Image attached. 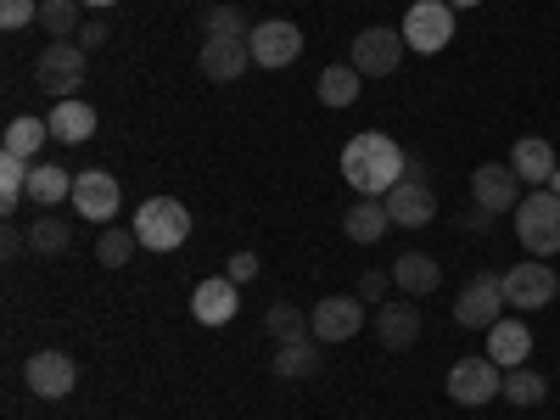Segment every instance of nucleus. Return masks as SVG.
<instances>
[{
	"instance_id": "f257e3e1",
	"label": "nucleus",
	"mask_w": 560,
	"mask_h": 420,
	"mask_svg": "<svg viewBox=\"0 0 560 420\" xmlns=\"http://www.w3.org/2000/svg\"><path fill=\"white\" fill-rule=\"evenodd\" d=\"M342 174H348V185L359 197H387L393 185L409 174V158H404V147L393 135L364 129V135H353L342 147Z\"/></svg>"
},
{
	"instance_id": "cd10ccee",
	"label": "nucleus",
	"mask_w": 560,
	"mask_h": 420,
	"mask_svg": "<svg viewBox=\"0 0 560 420\" xmlns=\"http://www.w3.org/2000/svg\"><path fill=\"white\" fill-rule=\"evenodd\" d=\"M28 174H34L28 158L0 152V213H18V208L28 202Z\"/></svg>"
},
{
	"instance_id": "f8f14e48",
	"label": "nucleus",
	"mask_w": 560,
	"mask_h": 420,
	"mask_svg": "<svg viewBox=\"0 0 560 420\" xmlns=\"http://www.w3.org/2000/svg\"><path fill=\"white\" fill-rule=\"evenodd\" d=\"M471 197L482 213H516L522 208V174L510 163H482L471 174Z\"/></svg>"
},
{
	"instance_id": "2f4dec72",
	"label": "nucleus",
	"mask_w": 560,
	"mask_h": 420,
	"mask_svg": "<svg viewBox=\"0 0 560 420\" xmlns=\"http://www.w3.org/2000/svg\"><path fill=\"white\" fill-rule=\"evenodd\" d=\"M79 7H84V0H39V28L57 34V39L79 34V28H84V23H79Z\"/></svg>"
},
{
	"instance_id": "9d476101",
	"label": "nucleus",
	"mask_w": 560,
	"mask_h": 420,
	"mask_svg": "<svg viewBox=\"0 0 560 420\" xmlns=\"http://www.w3.org/2000/svg\"><path fill=\"white\" fill-rule=\"evenodd\" d=\"M504 308H510V303H504V280L482 269V275L471 280V287L459 292V303H454V319L465 325V331H493V325L504 319Z\"/></svg>"
},
{
	"instance_id": "423d86ee",
	"label": "nucleus",
	"mask_w": 560,
	"mask_h": 420,
	"mask_svg": "<svg viewBox=\"0 0 560 420\" xmlns=\"http://www.w3.org/2000/svg\"><path fill=\"white\" fill-rule=\"evenodd\" d=\"M499 280H504V303H510V308H522V314L549 308L555 292H560V275H555L544 258H522L516 269H504Z\"/></svg>"
},
{
	"instance_id": "412c9836",
	"label": "nucleus",
	"mask_w": 560,
	"mask_h": 420,
	"mask_svg": "<svg viewBox=\"0 0 560 420\" xmlns=\"http://www.w3.org/2000/svg\"><path fill=\"white\" fill-rule=\"evenodd\" d=\"M393 287H398L404 298H432V292L443 287V264H438L432 253H404V258L393 264Z\"/></svg>"
},
{
	"instance_id": "20e7f679",
	"label": "nucleus",
	"mask_w": 560,
	"mask_h": 420,
	"mask_svg": "<svg viewBox=\"0 0 560 420\" xmlns=\"http://www.w3.org/2000/svg\"><path fill=\"white\" fill-rule=\"evenodd\" d=\"M135 236H140L147 253H174V247H185V236H191V213H185V202H174V197H152L135 213Z\"/></svg>"
},
{
	"instance_id": "2eb2a0df",
	"label": "nucleus",
	"mask_w": 560,
	"mask_h": 420,
	"mask_svg": "<svg viewBox=\"0 0 560 420\" xmlns=\"http://www.w3.org/2000/svg\"><path fill=\"white\" fill-rule=\"evenodd\" d=\"M387 213H393V224H404V230H420V224H432L438 219V197H432V185L427 179H415V174H404L393 191H387Z\"/></svg>"
},
{
	"instance_id": "f704fd0d",
	"label": "nucleus",
	"mask_w": 560,
	"mask_h": 420,
	"mask_svg": "<svg viewBox=\"0 0 560 420\" xmlns=\"http://www.w3.org/2000/svg\"><path fill=\"white\" fill-rule=\"evenodd\" d=\"M28 23H39V0H0V28L7 34H18Z\"/></svg>"
},
{
	"instance_id": "72a5a7b5",
	"label": "nucleus",
	"mask_w": 560,
	"mask_h": 420,
	"mask_svg": "<svg viewBox=\"0 0 560 420\" xmlns=\"http://www.w3.org/2000/svg\"><path fill=\"white\" fill-rule=\"evenodd\" d=\"M202 28L208 34H219V39H247L253 28H247V18L236 12V7H213L208 18H202Z\"/></svg>"
},
{
	"instance_id": "b1692460",
	"label": "nucleus",
	"mask_w": 560,
	"mask_h": 420,
	"mask_svg": "<svg viewBox=\"0 0 560 420\" xmlns=\"http://www.w3.org/2000/svg\"><path fill=\"white\" fill-rule=\"evenodd\" d=\"M45 124H51V140H62V147H84V140L96 135V107H84L73 96V102H57Z\"/></svg>"
},
{
	"instance_id": "ea45409f",
	"label": "nucleus",
	"mask_w": 560,
	"mask_h": 420,
	"mask_svg": "<svg viewBox=\"0 0 560 420\" xmlns=\"http://www.w3.org/2000/svg\"><path fill=\"white\" fill-rule=\"evenodd\" d=\"M448 7H454V12H459V7H482V0H448Z\"/></svg>"
},
{
	"instance_id": "c756f323",
	"label": "nucleus",
	"mask_w": 560,
	"mask_h": 420,
	"mask_svg": "<svg viewBox=\"0 0 560 420\" xmlns=\"http://www.w3.org/2000/svg\"><path fill=\"white\" fill-rule=\"evenodd\" d=\"M264 331L275 337V348H280V342H303V337H314V319H308L298 303H275V308L264 314Z\"/></svg>"
},
{
	"instance_id": "6e6552de",
	"label": "nucleus",
	"mask_w": 560,
	"mask_h": 420,
	"mask_svg": "<svg viewBox=\"0 0 560 420\" xmlns=\"http://www.w3.org/2000/svg\"><path fill=\"white\" fill-rule=\"evenodd\" d=\"M23 382H28L34 398L57 404V398H68V393L79 387V364H73V353H62V348H39V353H28V364H23Z\"/></svg>"
},
{
	"instance_id": "ddd939ff",
	"label": "nucleus",
	"mask_w": 560,
	"mask_h": 420,
	"mask_svg": "<svg viewBox=\"0 0 560 420\" xmlns=\"http://www.w3.org/2000/svg\"><path fill=\"white\" fill-rule=\"evenodd\" d=\"M118 179L107 174V168H84L79 179H73V213L79 219H90V224H113V213H118Z\"/></svg>"
},
{
	"instance_id": "473e14b6",
	"label": "nucleus",
	"mask_w": 560,
	"mask_h": 420,
	"mask_svg": "<svg viewBox=\"0 0 560 420\" xmlns=\"http://www.w3.org/2000/svg\"><path fill=\"white\" fill-rule=\"evenodd\" d=\"M504 398H510V404H522V409H533V404L549 398V382L538 376V370L522 364V370H510V376H504Z\"/></svg>"
},
{
	"instance_id": "0eeeda50",
	"label": "nucleus",
	"mask_w": 560,
	"mask_h": 420,
	"mask_svg": "<svg viewBox=\"0 0 560 420\" xmlns=\"http://www.w3.org/2000/svg\"><path fill=\"white\" fill-rule=\"evenodd\" d=\"M448 398H454V404H465V409H482V404L504 398V370H499L488 353L459 359V364L448 370Z\"/></svg>"
},
{
	"instance_id": "a19ab883",
	"label": "nucleus",
	"mask_w": 560,
	"mask_h": 420,
	"mask_svg": "<svg viewBox=\"0 0 560 420\" xmlns=\"http://www.w3.org/2000/svg\"><path fill=\"white\" fill-rule=\"evenodd\" d=\"M84 7H96V12H102V7H118V0H84Z\"/></svg>"
},
{
	"instance_id": "39448f33",
	"label": "nucleus",
	"mask_w": 560,
	"mask_h": 420,
	"mask_svg": "<svg viewBox=\"0 0 560 420\" xmlns=\"http://www.w3.org/2000/svg\"><path fill=\"white\" fill-rule=\"evenodd\" d=\"M404 45L420 57H438L448 51V39H454V7L448 0H415V7L404 12Z\"/></svg>"
},
{
	"instance_id": "4c0bfd02",
	"label": "nucleus",
	"mask_w": 560,
	"mask_h": 420,
	"mask_svg": "<svg viewBox=\"0 0 560 420\" xmlns=\"http://www.w3.org/2000/svg\"><path fill=\"white\" fill-rule=\"evenodd\" d=\"M107 39H113V28H107L102 18H90V23L79 28V45H84V51H102V45H107Z\"/></svg>"
},
{
	"instance_id": "6ab92c4d",
	"label": "nucleus",
	"mask_w": 560,
	"mask_h": 420,
	"mask_svg": "<svg viewBox=\"0 0 560 420\" xmlns=\"http://www.w3.org/2000/svg\"><path fill=\"white\" fill-rule=\"evenodd\" d=\"M527 353H533V331H527V319H499L493 331H488V359L499 364V370H522L527 364Z\"/></svg>"
},
{
	"instance_id": "c85d7f7f",
	"label": "nucleus",
	"mask_w": 560,
	"mask_h": 420,
	"mask_svg": "<svg viewBox=\"0 0 560 420\" xmlns=\"http://www.w3.org/2000/svg\"><path fill=\"white\" fill-rule=\"evenodd\" d=\"M45 140H51V124H45V118H12V124H7V140H0V152L34 163Z\"/></svg>"
},
{
	"instance_id": "5701e85b",
	"label": "nucleus",
	"mask_w": 560,
	"mask_h": 420,
	"mask_svg": "<svg viewBox=\"0 0 560 420\" xmlns=\"http://www.w3.org/2000/svg\"><path fill=\"white\" fill-rule=\"evenodd\" d=\"M28 202H34L39 213L73 202V174L57 168V163H34V174H28Z\"/></svg>"
},
{
	"instance_id": "4468645a",
	"label": "nucleus",
	"mask_w": 560,
	"mask_h": 420,
	"mask_svg": "<svg viewBox=\"0 0 560 420\" xmlns=\"http://www.w3.org/2000/svg\"><path fill=\"white\" fill-rule=\"evenodd\" d=\"M308 319H314V342H353L364 331V303L359 298H319Z\"/></svg>"
},
{
	"instance_id": "9b49d317",
	"label": "nucleus",
	"mask_w": 560,
	"mask_h": 420,
	"mask_svg": "<svg viewBox=\"0 0 560 420\" xmlns=\"http://www.w3.org/2000/svg\"><path fill=\"white\" fill-rule=\"evenodd\" d=\"M247 45H253V62L258 68H292L303 57V28L287 23V18H269V23H258L247 34Z\"/></svg>"
},
{
	"instance_id": "f03ea898",
	"label": "nucleus",
	"mask_w": 560,
	"mask_h": 420,
	"mask_svg": "<svg viewBox=\"0 0 560 420\" xmlns=\"http://www.w3.org/2000/svg\"><path fill=\"white\" fill-rule=\"evenodd\" d=\"M516 236L533 258H555L560 253V197L549 191H527L522 208H516Z\"/></svg>"
},
{
	"instance_id": "c9c22d12",
	"label": "nucleus",
	"mask_w": 560,
	"mask_h": 420,
	"mask_svg": "<svg viewBox=\"0 0 560 420\" xmlns=\"http://www.w3.org/2000/svg\"><path fill=\"white\" fill-rule=\"evenodd\" d=\"M387 292H393V275H382V269H364V275H359V292H353V298H359V303H382Z\"/></svg>"
},
{
	"instance_id": "1a4fd4ad",
	"label": "nucleus",
	"mask_w": 560,
	"mask_h": 420,
	"mask_svg": "<svg viewBox=\"0 0 560 420\" xmlns=\"http://www.w3.org/2000/svg\"><path fill=\"white\" fill-rule=\"evenodd\" d=\"M404 34L398 28H364V34H353V51H348V62L364 73V79H393L398 73V62H404Z\"/></svg>"
},
{
	"instance_id": "f3484780",
	"label": "nucleus",
	"mask_w": 560,
	"mask_h": 420,
	"mask_svg": "<svg viewBox=\"0 0 560 420\" xmlns=\"http://www.w3.org/2000/svg\"><path fill=\"white\" fill-rule=\"evenodd\" d=\"M236 308H242V292H236V280H230V275H208V280H197L191 314H197L202 325H230V319H236Z\"/></svg>"
},
{
	"instance_id": "dca6fc26",
	"label": "nucleus",
	"mask_w": 560,
	"mask_h": 420,
	"mask_svg": "<svg viewBox=\"0 0 560 420\" xmlns=\"http://www.w3.org/2000/svg\"><path fill=\"white\" fill-rule=\"evenodd\" d=\"M197 62H202V73H208L213 84H236V79L253 68V45H247V39H219V34H208Z\"/></svg>"
},
{
	"instance_id": "a878e982",
	"label": "nucleus",
	"mask_w": 560,
	"mask_h": 420,
	"mask_svg": "<svg viewBox=\"0 0 560 420\" xmlns=\"http://www.w3.org/2000/svg\"><path fill=\"white\" fill-rule=\"evenodd\" d=\"M275 376H280V382H308V376H319V348H314V337L280 342V348H275Z\"/></svg>"
},
{
	"instance_id": "7c9ffc66",
	"label": "nucleus",
	"mask_w": 560,
	"mask_h": 420,
	"mask_svg": "<svg viewBox=\"0 0 560 420\" xmlns=\"http://www.w3.org/2000/svg\"><path fill=\"white\" fill-rule=\"evenodd\" d=\"M135 253H140L135 224H129V230H124V224H102V236H96V258H102L107 269H124Z\"/></svg>"
},
{
	"instance_id": "e433bc0d",
	"label": "nucleus",
	"mask_w": 560,
	"mask_h": 420,
	"mask_svg": "<svg viewBox=\"0 0 560 420\" xmlns=\"http://www.w3.org/2000/svg\"><path fill=\"white\" fill-rule=\"evenodd\" d=\"M224 275L236 280V287H242V280H258V253H230V269Z\"/></svg>"
},
{
	"instance_id": "bb28decb",
	"label": "nucleus",
	"mask_w": 560,
	"mask_h": 420,
	"mask_svg": "<svg viewBox=\"0 0 560 420\" xmlns=\"http://www.w3.org/2000/svg\"><path fill=\"white\" fill-rule=\"evenodd\" d=\"M314 90H319V102H325V107H353V102H359V90H364V73H359L353 62H337V68H325V73H319Z\"/></svg>"
},
{
	"instance_id": "79ce46f5",
	"label": "nucleus",
	"mask_w": 560,
	"mask_h": 420,
	"mask_svg": "<svg viewBox=\"0 0 560 420\" xmlns=\"http://www.w3.org/2000/svg\"><path fill=\"white\" fill-rule=\"evenodd\" d=\"M549 191H555V197H560V168H555V174H549Z\"/></svg>"
},
{
	"instance_id": "58836bf2",
	"label": "nucleus",
	"mask_w": 560,
	"mask_h": 420,
	"mask_svg": "<svg viewBox=\"0 0 560 420\" xmlns=\"http://www.w3.org/2000/svg\"><path fill=\"white\" fill-rule=\"evenodd\" d=\"M0 253H7V258H18V253H28V236H23V230H18V224H7V230H0Z\"/></svg>"
},
{
	"instance_id": "aec40b11",
	"label": "nucleus",
	"mask_w": 560,
	"mask_h": 420,
	"mask_svg": "<svg viewBox=\"0 0 560 420\" xmlns=\"http://www.w3.org/2000/svg\"><path fill=\"white\" fill-rule=\"evenodd\" d=\"M376 337H382V348L409 353L420 342V308L415 303H382L376 308Z\"/></svg>"
},
{
	"instance_id": "7ed1b4c3",
	"label": "nucleus",
	"mask_w": 560,
	"mask_h": 420,
	"mask_svg": "<svg viewBox=\"0 0 560 420\" xmlns=\"http://www.w3.org/2000/svg\"><path fill=\"white\" fill-rule=\"evenodd\" d=\"M84 45L79 39H51L39 51V62H34V84L45 90V96H57V102H73L79 96V84H84Z\"/></svg>"
},
{
	"instance_id": "4be33fe9",
	"label": "nucleus",
	"mask_w": 560,
	"mask_h": 420,
	"mask_svg": "<svg viewBox=\"0 0 560 420\" xmlns=\"http://www.w3.org/2000/svg\"><path fill=\"white\" fill-rule=\"evenodd\" d=\"M387 224H393V213H387V202H382V197H359V202L342 213L348 242H359V247H376V242L387 236Z\"/></svg>"
},
{
	"instance_id": "393cba45",
	"label": "nucleus",
	"mask_w": 560,
	"mask_h": 420,
	"mask_svg": "<svg viewBox=\"0 0 560 420\" xmlns=\"http://www.w3.org/2000/svg\"><path fill=\"white\" fill-rule=\"evenodd\" d=\"M68 242H73V224L62 213H34V224H28V253L34 258H62Z\"/></svg>"
},
{
	"instance_id": "a211bd4d",
	"label": "nucleus",
	"mask_w": 560,
	"mask_h": 420,
	"mask_svg": "<svg viewBox=\"0 0 560 420\" xmlns=\"http://www.w3.org/2000/svg\"><path fill=\"white\" fill-rule=\"evenodd\" d=\"M510 168L522 174V185H527V191H544V185H549V174H555L560 163H555V147H549V140H538V135H522L516 147H510Z\"/></svg>"
}]
</instances>
